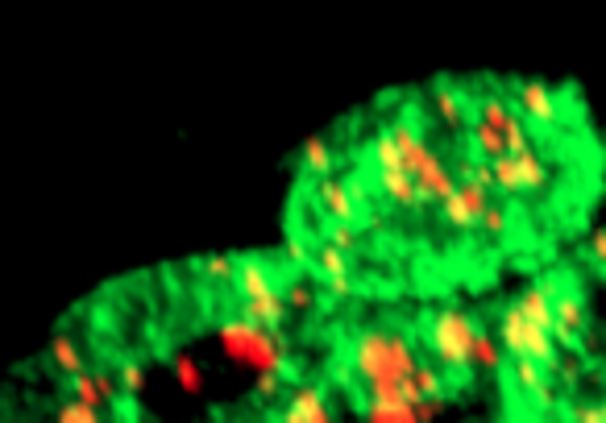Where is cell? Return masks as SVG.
I'll return each mask as SVG.
<instances>
[{"label": "cell", "mask_w": 606, "mask_h": 423, "mask_svg": "<svg viewBox=\"0 0 606 423\" xmlns=\"http://www.w3.org/2000/svg\"><path fill=\"white\" fill-rule=\"evenodd\" d=\"M353 370L362 382H407L416 378L420 357L399 328H370L353 341Z\"/></svg>", "instance_id": "obj_1"}, {"label": "cell", "mask_w": 606, "mask_h": 423, "mask_svg": "<svg viewBox=\"0 0 606 423\" xmlns=\"http://www.w3.org/2000/svg\"><path fill=\"white\" fill-rule=\"evenodd\" d=\"M216 345L225 349L229 361L237 365H250L254 374H283L287 370V345H283V336L279 332H270L254 320H225V324H216Z\"/></svg>", "instance_id": "obj_2"}, {"label": "cell", "mask_w": 606, "mask_h": 423, "mask_svg": "<svg viewBox=\"0 0 606 423\" xmlns=\"http://www.w3.org/2000/svg\"><path fill=\"white\" fill-rule=\"evenodd\" d=\"M474 341H478V328L474 320L461 312V307H445L436 312L432 320V353L436 361L445 365L453 374H465L474 365Z\"/></svg>", "instance_id": "obj_3"}, {"label": "cell", "mask_w": 606, "mask_h": 423, "mask_svg": "<svg viewBox=\"0 0 606 423\" xmlns=\"http://www.w3.org/2000/svg\"><path fill=\"white\" fill-rule=\"evenodd\" d=\"M499 336H503V349H507L511 357H536L544 370H557L553 332H544L540 324H532L528 316L519 312V303L503 307V316H499Z\"/></svg>", "instance_id": "obj_4"}, {"label": "cell", "mask_w": 606, "mask_h": 423, "mask_svg": "<svg viewBox=\"0 0 606 423\" xmlns=\"http://www.w3.org/2000/svg\"><path fill=\"white\" fill-rule=\"evenodd\" d=\"M557 287H553V282H548V278H540V282H532V287H523L519 291V312L523 316H528L532 324H540L544 332H553L557 328Z\"/></svg>", "instance_id": "obj_5"}, {"label": "cell", "mask_w": 606, "mask_h": 423, "mask_svg": "<svg viewBox=\"0 0 606 423\" xmlns=\"http://www.w3.org/2000/svg\"><path fill=\"white\" fill-rule=\"evenodd\" d=\"M316 204L328 220H337V224H349L357 216V204H353V191L349 183H341L337 175H328V179H316Z\"/></svg>", "instance_id": "obj_6"}, {"label": "cell", "mask_w": 606, "mask_h": 423, "mask_svg": "<svg viewBox=\"0 0 606 423\" xmlns=\"http://www.w3.org/2000/svg\"><path fill=\"white\" fill-rule=\"evenodd\" d=\"M416 183H420V204H424V200L445 204V200H453L457 187H461V179H453V175L445 171V162H440V158H432V162L424 166V171L416 175Z\"/></svg>", "instance_id": "obj_7"}, {"label": "cell", "mask_w": 606, "mask_h": 423, "mask_svg": "<svg viewBox=\"0 0 606 423\" xmlns=\"http://www.w3.org/2000/svg\"><path fill=\"white\" fill-rule=\"evenodd\" d=\"M519 108H523V117H532L540 125H557V100L553 92L544 88V83L528 79V83H519Z\"/></svg>", "instance_id": "obj_8"}, {"label": "cell", "mask_w": 606, "mask_h": 423, "mask_svg": "<svg viewBox=\"0 0 606 423\" xmlns=\"http://www.w3.org/2000/svg\"><path fill=\"white\" fill-rule=\"evenodd\" d=\"M287 295H262V299H241V316L245 320H254V324H262V328H270V332H279V324L287 320Z\"/></svg>", "instance_id": "obj_9"}, {"label": "cell", "mask_w": 606, "mask_h": 423, "mask_svg": "<svg viewBox=\"0 0 606 423\" xmlns=\"http://www.w3.org/2000/svg\"><path fill=\"white\" fill-rule=\"evenodd\" d=\"M237 291H241V299H262V295H274L279 287H274V274L266 262L245 258V262H237Z\"/></svg>", "instance_id": "obj_10"}, {"label": "cell", "mask_w": 606, "mask_h": 423, "mask_svg": "<svg viewBox=\"0 0 606 423\" xmlns=\"http://www.w3.org/2000/svg\"><path fill=\"white\" fill-rule=\"evenodd\" d=\"M117 390H121V382L104 378V374H75V378H71V394H75V399L84 403V407H96V411H100L108 399H113Z\"/></svg>", "instance_id": "obj_11"}, {"label": "cell", "mask_w": 606, "mask_h": 423, "mask_svg": "<svg viewBox=\"0 0 606 423\" xmlns=\"http://www.w3.org/2000/svg\"><path fill=\"white\" fill-rule=\"evenodd\" d=\"M378 187L387 191V200L399 208H416L420 204V183L407 171H378Z\"/></svg>", "instance_id": "obj_12"}, {"label": "cell", "mask_w": 606, "mask_h": 423, "mask_svg": "<svg viewBox=\"0 0 606 423\" xmlns=\"http://www.w3.org/2000/svg\"><path fill=\"white\" fill-rule=\"evenodd\" d=\"M291 407H299L303 415H308V423H333V411H328V403H324V390L312 386V382L291 390Z\"/></svg>", "instance_id": "obj_13"}, {"label": "cell", "mask_w": 606, "mask_h": 423, "mask_svg": "<svg viewBox=\"0 0 606 423\" xmlns=\"http://www.w3.org/2000/svg\"><path fill=\"white\" fill-rule=\"evenodd\" d=\"M557 328H565V332H573V336H582V332L590 328L586 307H582V299H577L573 291H561V295H557Z\"/></svg>", "instance_id": "obj_14"}, {"label": "cell", "mask_w": 606, "mask_h": 423, "mask_svg": "<svg viewBox=\"0 0 606 423\" xmlns=\"http://www.w3.org/2000/svg\"><path fill=\"white\" fill-rule=\"evenodd\" d=\"M436 112L449 129H461L465 125V92H453L449 83H440L436 88Z\"/></svg>", "instance_id": "obj_15"}, {"label": "cell", "mask_w": 606, "mask_h": 423, "mask_svg": "<svg viewBox=\"0 0 606 423\" xmlns=\"http://www.w3.org/2000/svg\"><path fill=\"white\" fill-rule=\"evenodd\" d=\"M303 166H308L312 175L328 179V175H333V146H328L324 137H308V141H303Z\"/></svg>", "instance_id": "obj_16"}, {"label": "cell", "mask_w": 606, "mask_h": 423, "mask_svg": "<svg viewBox=\"0 0 606 423\" xmlns=\"http://www.w3.org/2000/svg\"><path fill=\"white\" fill-rule=\"evenodd\" d=\"M50 357H54V365L67 374V378H75V374H84V357H79V349H75V341L71 336H54L50 341Z\"/></svg>", "instance_id": "obj_17"}, {"label": "cell", "mask_w": 606, "mask_h": 423, "mask_svg": "<svg viewBox=\"0 0 606 423\" xmlns=\"http://www.w3.org/2000/svg\"><path fill=\"white\" fill-rule=\"evenodd\" d=\"M316 270L324 274V282H328V278H341V274H349V253H345V249H337L333 241L316 245Z\"/></svg>", "instance_id": "obj_18"}, {"label": "cell", "mask_w": 606, "mask_h": 423, "mask_svg": "<svg viewBox=\"0 0 606 423\" xmlns=\"http://www.w3.org/2000/svg\"><path fill=\"white\" fill-rule=\"evenodd\" d=\"M515 162H519L523 191H544V187H548V166H544V158H536V150L515 154Z\"/></svg>", "instance_id": "obj_19"}, {"label": "cell", "mask_w": 606, "mask_h": 423, "mask_svg": "<svg viewBox=\"0 0 606 423\" xmlns=\"http://www.w3.org/2000/svg\"><path fill=\"white\" fill-rule=\"evenodd\" d=\"M171 370H175V382H179L187 394H200V390H204V370H200V361L191 357V353H175Z\"/></svg>", "instance_id": "obj_20"}, {"label": "cell", "mask_w": 606, "mask_h": 423, "mask_svg": "<svg viewBox=\"0 0 606 423\" xmlns=\"http://www.w3.org/2000/svg\"><path fill=\"white\" fill-rule=\"evenodd\" d=\"M474 141H478V150L490 158V162H499V158H507L511 150H507V133L503 129H494V125H474Z\"/></svg>", "instance_id": "obj_21"}, {"label": "cell", "mask_w": 606, "mask_h": 423, "mask_svg": "<svg viewBox=\"0 0 606 423\" xmlns=\"http://www.w3.org/2000/svg\"><path fill=\"white\" fill-rule=\"evenodd\" d=\"M370 154H374V162H378V171H403V150L395 146L391 133H378L374 146H370Z\"/></svg>", "instance_id": "obj_22"}, {"label": "cell", "mask_w": 606, "mask_h": 423, "mask_svg": "<svg viewBox=\"0 0 606 423\" xmlns=\"http://www.w3.org/2000/svg\"><path fill=\"white\" fill-rule=\"evenodd\" d=\"M511 374H515V382L528 390V394H536V390L548 382V378H544V365H540L536 357H515V361H511Z\"/></svg>", "instance_id": "obj_23"}, {"label": "cell", "mask_w": 606, "mask_h": 423, "mask_svg": "<svg viewBox=\"0 0 606 423\" xmlns=\"http://www.w3.org/2000/svg\"><path fill=\"white\" fill-rule=\"evenodd\" d=\"M366 403H378V407H407L403 382H366Z\"/></svg>", "instance_id": "obj_24"}, {"label": "cell", "mask_w": 606, "mask_h": 423, "mask_svg": "<svg viewBox=\"0 0 606 423\" xmlns=\"http://www.w3.org/2000/svg\"><path fill=\"white\" fill-rule=\"evenodd\" d=\"M362 419L366 423H424L416 415V407H378V403H366Z\"/></svg>", "instance_id": "obj_25"}, {"label": "cell", "mask_w": 606, "mask_h": 423, "mask_svg": "<svg viewBox=\"0 0 606 423\" xmlns=\"http://www.w3.org/2000/svg\"><path fill=\"white\" fill-rule=\"evenodd\" d=\"M440 212H445V220L453 224V229H461V233H470V229H478V216L470 212V204L461 200V191L453 195V200H445L440 204Z\"/></svg>", "instance_id": "obj_26"}, {"label": "cell", "mask_w": 606, "mask_h": 423, "mask_svg": "<svg viewBox=\"0 0 606 423\" xmlns=\"http://www.w3.org/2000/svg\"><path fill=\"white\" fill-rule=\"evenodd\" d=\"M494 179H499V191L523 195V179H519V162H515V154H507V158L494 162Z\"/></svg>", "instance_id": "obj_27"}, {"label": "cell", "mask_w": 606, "mask_h": 423, "mask_svg": "<svg viewBox=\"0 0 606 423\" xmlns=\"http://www.w3.org/2000/svg\"><path fill=\"white\" fill-rule=\"evenodd\" d=\"M117 382H121V394H125V399H137V394L146 390V370H142L137 361H121Z\"/></svg>", "instance_id": "obj_28"}, {"label": "cell", "mask_w": 606, "mask_h": 423, "mask_svg": "<svg viewBox=\"0 0 606 423\" xmlns=\"http://www.w3.org/2000/svg\"><path fill=\"white\" fill-rule=\"evenodd\" d=\"M474 365H482V370H499L503 357H499V345H494V336L478 328V341H474Z\"/></svg>", "instance_id": "obj_29"}, {"label": "cell", "mask_w": 606, "mask_h": 423, "mask_svg": "<svg viewBox=\"0 0 606 423\" xmlns=\"http://www.w3.org/2000/svg\"><path fill=\"white\" fill-rule=\"evenodd\" d=\"M461 200L470 204V212L478 216V224H482V216H486V208H490V191L482 187V183H474V179H461Z\"/></svg>", "instance_id": "obj_30"}, {"label": "cell", "mask_w": 606, "mask_h": 423, "mask_svg": "<svg viewBox=\"0 0 606 423\" xmlns=\"http://www.w3.org/2000/svg\"><path fill=\"white\" fill-rule=\"evenodd\" d=\"M507 117H511V108L503 104V96H482V104H478V121H482V125L503 129Z\"/></svg>", "instance_id": "obj_31"}, {"label": "cell", "mask_w": 606, "mask_h": 423, "mask_svg": "<svg viewBox=\"0 0 606 423\" xmlns=\"http://www.w3.org/2000/svg\"><path fill=\"white\" fill-rule=\"evenodd\" d=\"M503 133H507V150H511V154H528V150H532V146H528V125H523L519 112H511V117H507Z\"/></svg>", "instance_id": "obj_32"}, {"label": "cell", "mask_w": 606, "mask_h": 423, "mask_svg": "<svg viewBox=\"0 0 606 423\" xmlns=\"http://www.w3.org/2000/svg\"><path fill=\"white\" fill-rule=\"evenodd\" d=\"M478 229H482L486 237H503V233L511 229V212H507L503 204H490V208H486V216H482V224H478Z\"/></svg>", "instance_id": "obj_33"}, {"label": "cell", "mask_w": 606, "mask_h": 423, "mask_svg": "<svg viewBox=\"0 0 606 423\" xmlns=\"http://www.w3.org/2000/svg\"><path fill=\"white\" fill-rule=\"evenodd\" d=\"M54 423H100V411H96V407H84L79 399H71V403L59 407Z\"/></svg>", "instance_id": "obj_34"}, {"label": "cell", "mask_w": 606, "mask_h": 423, "mask_svg": "<svg viewBox=\"0 0 606 423\" xmlns=\"http://www.w3.org/2000/svg\"><path fill=\"white\" fill-rule=\"evenodd\" d=\"M204 274L216 278V282H237V266L229 253H212V258H204Z\"/></svg>", "instance_id": "obj_35"}, {"label": "cell", "mask_w": 606, "mask_h": 423, "mask_svg": "<svg viewBox=\"0 0 606 423\" xmlns=\"http://www.w3.org/2000/svg\"><path fill=\"white\" fill-rule=\"evenodd\" d=\"M416 382H420V390L428 394V399H440V394H445V378H440V370H436V365H428V361H420Z\"/></svg>", "instance_id": "obj_36"}, {"label": "cell", "mask_w": 606, "mask_h": 423, "mask_svg": "<svg viewBox=\"0 0 606 423\" xmlns=\"http://www.w3.org/2000/svg\"><path fill=\"white\" fill-rule=\"evenodd\" d=\"M287 303L295 307V312H308V307L316 303V287H312V282H291V287H287Z\"/></svg>", "instance_id": "obj_37"}, {"label": "cell", "mask_w": 606, "mask_h": 423, "mask_svg": "<svg viewBox=\"0 0 606 423\" xmlns=\"http://www.w3.org/2000/svg\"><path fill=\"white\" fill-rule=\"evenodd\" d=\"M283 258H287L291 266H299V270H303L308 262H316V253H312L308 245H303L299 237H287V241H283Z\"/></svg>", "instance_id": "obj_38"}, {"label": "cell", "mask_w": 606, "mask_h": 423, "mask_svg": "<svg viewBox=\"0 0 606 423\" xmlns=\"http://www.w3.org/2000/svg\"><path fill=\"white\" fill-rule=\"evenodd\" d=\"M569 423H606V403H577L569 411Z\"/></svg>", "instance_id": "obj_39"}, {"label": "cell", "mask_w": 606, "mask_h": 423, "mask_svg": "<svg viewBox=\"0 0 606 423\" xmlns=\"http://www.w3.org/2000/svg\"><path fill=\"white\" fill-rule=\"evenodd\" d=\"M328 241L349 253V249L357 245V229H353V224H333V233H328Z\"/></svg>", "instance_id": "obj_40"}, {"label": "cell", "mask_w": 606, "mask_h": 423, "mask_svg": "<svg viewBox=\"0 0 606 423\" xmlns=\"http://www.w3.org/2000/svg\"><path fill=\"white\" fill-rule=\"evenodd\" d=\"M283 390V374H258V394L262 399H274Z\"/></svg>", "instance_id": "obj_41"}, {"label": "cell", "mask_w": 606, "mask_h": 423, "mask_svg": "<svg viewBox=\"0 0 606 423\" xmlns=\"http://www.w3.org/2000/svg\"><path fill=\"white\" fill-rule=\"evenodd\" d=\"M532 399H536V403H540L544 411H553V407L561 403V394H557V386H553V382H544V386H540V390L532 394Z\"/></svg>", "instance_id": "obj_42"}, {"label": "cell", "mask_w": 606, "mask_h": 423, "mask_svg": "<svg viewBox=\"0 0 606 423\" xmlns=\"http://www.w3.org/2000/svg\"><path fill=\"white\" fill-rule=\"evenodd\" d=\"M590 253H594L598 266H606V229H594V233H590Z\"/></svg>", "instance_id": "obj_43"}, {"label": "cell", "mask_w": 606, "mask_h": 423, "mask_svg": "<svg viewBox=\"0 0 606 423\" xmlns=\"http://www.w3.org/2000/svg\"><path fill=\"white\" fill-rule=\"evenodd\" d=\"M328 291H333V299H349V295H353V278H349V274L328 278Z\"/></svg>", "instance_id": "obj_44"}, {"label": "cell", "mask_w": 606, "mask_h": 423, "mask_svg": "<svg viewBox=\"0 0 606 423\" xmlns=\"http://www.w3.org/2000/svg\"><path fill=\"white\" fill-rule=\"evenodd\" d=\"M416 415H420L424 423H432V419L440 415V399H424V403H416Z\"/></svg>", "instance_id": "obj_45"}, {"label": "cell", "mask_w": 606, "mask_h": 423, "mask_svg": "<svg viewBox=\"0 0 606 423\" xmlns=\"http://www.w3.org/2000/svg\"><path fill=\"white\" fill-rule=\"evenodd\" d=\"M279 423H308V415H303L299 407H291V403H287V411L279 415Z\"/></svg>", "instance_id": "obj_46"}, {"label": "cell", "mask_w": 606, "mask_h": 423, "mask_svg": "<svg viewBox=\"0 0 606 423\" xmlns=\"http://www.w3.org/2000/svg\"><path fill=\"white\" fill-rule=\"evenodd\" d=\"M349 191H353V204L366 208V187H362V183H349Z\"/></svg>", "instance_id": "obj_47"}]
</instances>
